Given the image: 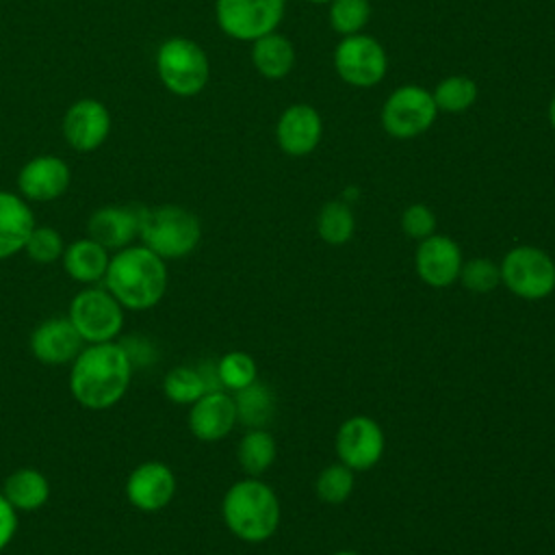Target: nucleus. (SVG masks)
I'll list each match as a JSON object with an SVG mask.
<instances>
[{"label": "nucleus", "instance_id": "1", "mask_svg": "<svg viewBox=\"0 0 555 555\" xmlns=\"http://www.w3.org/2000/svg\"><path fill=\"white\" fill-rule=\"evenodd\" d=\"M72 397L87 410L117 405L132 382L134 364L121 343L85 345L69 364Z\"/></svg>", "mask_w": 555, "mask_h": 555}, {"label": "nucleus", "instance_id": "2", "mask_svg": "<svg viewBox=\"0 0 555 555\" xmlns=\"http://www.w3.org/2000/svg\"><path fill=\"white\" fill-rule=\"evenodd\" d=\"M167 260L143 243L117 249L111 256L102 284L124 306V310L143 312L160 304L167 291Z\"/></svg>", "mask_w": 555, "mask_h": 555}, {"label": "nucleus", "instance_id": "3", "mask_svg": "<svg viewBox=\"0 0 555 555\" xmlns=\"http://www.w3.org/2000/svg\"><path fill=\"white\" fill-rule=\"evenodd\" d=\"M221 514L225 527L245 542L271 538L280 522V503L275 492L260 479H241L228 488Z\"/></svg>", "mask_w": 555, "mask_h": 555}, {"label": "nucleus", "instance_id": "4", "mask_svg": "<svg viewBox=\"0 0 555 555\" xmlns=\"http://www.w3.org/2000/svg\"><path fill=\"white\" fill-rule=\"evenodd\" d=\"M141 243L163 260H178L195 251L202 238V223L195 212L178 204L143 208Z\"/></svg>", "mask_w": 555, "mask_h": 555}, {"label": "nucleus", "instance_id": "5", "mask_svg": "<svg viewBox=\"0 0 555 555\" xmlns=\"http://www.w3.org/2000/svg\"><path fill=\"white\" fill-rule=\"evenodd\" d=\"M154 63L165 89L180 98L197 95L210 78V63L204 48L189 37L165 39L156 50Z\"/></svg>", "mask_w": 555, "mask_h": 555}, {"label": "nucleus", "instance_id": "6", "mask_svg": "<svg viewBox=\"0 0 555 555\" xmlns=\"http://www.w3.org/2000/svg\"><path fill=\"white\" fill-rule=\"evenodd\" d=\"M124 306L104 284H93L74 295L67 317L85 345H95L119 338L124 330Z\"/></svg>", "mask_w": 555, "mask_h": 555}, {"label": "nucleus", "instance_id": "7", "mask_svg": "<svg viewBox=\"0 0 555 555\" xmlns=\"http://www.w3.org/2000/svg\"><path fill=\"white\" fill-rule=\"evenodd\" d=\"M438 106L431 91L418 85L397 87L382 106V126L395 139H414L431 128Z\"/></svg>", "mask_w": 555, "mask_h": 555}, {"label": "nucleus", "instance_id": "8", "mask_svg": "<svg viewBox=\"0 0 555 555\" xmlns=\"http://www.w3.org/2000/svg\"><path fill=\"white\" fill-rule=\"evenodd\" d=\"M499 269L501 282L522 299H542L555 288V262L540 247L509 249Z\"/></svg>", "mask_w": 555, "mask_h": 555}, {"label": "nucleus", "instance_id": "9", "mask_svg": "<svg viewBox=\"0 0 555 555\" xmlns=\"http://www.w3.org/2000/svg\"><path fill=\"white\" fill-rule=\"evenodd\" d=\"M215 17L221 33L251 43L278 28L284 17V0H217Z\"/></svg>", "mask_w": 555, "mask_h": 555}, {"label": "nucleus", "instance_id": "10", "mask_svg": "<svg viewBox=\"0 0 555 555\" xmlns=\"http://www.w3.org/2000/svg\"><path fill=\"white\" fill-rule=\"evenodd\" d=\"M334 69L338 78L351 87H373L388 69V56L382 43L369 35H349L334 48Z\"/></svg>", "mask_w": 555, "mask_h": 555}, {"label": "nucleus", "instance_id": "11", "mask_svg": "<svg viewBox=\"0 0 555 555\" xmlns=\"http://www.w3.org/2000/svg\"><path fill=\"white\" fill-rule=\"evenodd\" d=\"M63 139L76 152L98 150L111 132V113L104 102L95 98H80L63 115Z\"/></svg>", "mask_w": 555, "mask_h": 555}, {"label": "nucleus", "instance_id": "12", "mask_svg": "<svg viewBox=\"0 0 555 555\" xmlns=\"http://www.w3.org/2000/svg\"><path fill=\"white\" fill-rule=\"evenodd\" d=\"M176 494V475L173 470L158 460L141 462L132 468L126 479V499L128 503L145 514L165 509Z\"/></svg>", "mask_w": 555, "mask_h": 555}, {"label": "nucleus", "instance_id": "13", "mask_svg": "<svg viewBox=\"0 0 555 555\" xmlns=\"http://www.w3.org/2000/svg\"><path fill=\"white\" fill-rule=\"evenodd\" d=\"M336 453L351 470L375 466L384 453V434L369 416L347 418L336 434Z\"/></svg>", "mask_w": 555, "mask_h": 555}, {"label": "nucleus", "instance_id": "14", "mask_svg": "<svg viewBox=\"0 0 555 555\" xmlns=\"http://www.w3.org/2000/svg\"><path fill=\"white\" fill-rule=\"evenodd\" d=\"M72 184L69 165L54 154H39L24 163L17 173V191L26 202H52Z\"/></svg>", "mask_w": 555, "mask_h": 555}, {"label": "nucleus", "instance_id": "15", "mask_svg": "<svg viewBox=\"0 0 555 555\" xmlns=\"http://www.w3.org/2000/svg\"><path fill=\"white\" fill-rule=\"evenodd\" d=\"M85 347V340L76 332L69 317L43 319L28 338V349L41 364L63 366L72 364Z\"/></svg>", "mask_w": 555, "mask_h": 555}, {"label": "nucleus", "instance_id": "16", "mask_svg": "<svg viewBox=\"0 0 555 555\" xmlns=\"http://www.w3.org/2000/svg\"><path fill=\"white\" fill-rule=\"evenodd\" d=\"M145 206L137 204H106L91 212L87 221V236L104 245L108 251L132 245L139 238L141 217Z\"/></svg>", "mask_w": 555, "mask_h": 555}, {"label": "nucleus", "instance_id": "17", "mask_svg": "<svg viewBox=\"0 0 555 555\" xmlns=\"http://www.w3.org/2000/svg\"><path fill=\"white\" fill-rule=\"evenodd\" d=\"M323 137V119L319 111L310 104L297 102L282 111L278 126H275V139L284 154L288 156H308L317 150Z\"/></svg>", "mask_w": 555, "mask_h": 555}, {"label": "nucleus", "instance_id": "18", "mask_svg": "<svg viewBox=\"0 0 555 555\" xmlns=\"http://www.w3.org/2000/svg\"><path fill=\"white\" fill-rule=\"evenodd\" d=\"M462 264L460 245L444 234L423 238L416 249V273L434 288L451 286L460 278Z\"/></svg>", "mask_w": 555, "mask_h": 555}, {"label": "nucleus", "instance_id": "19", "mask_svg": "<svg viewBox=\"0 0 555 555\" xmlns=\"http://www.w3.org/2000/svg\"><path fill=\"white\" fill-rule=\"evenodd\" d=\"M236 423V405L225 390L204 392L189 410V429L202 442L225 438Z\"/></svg>", "mask_w": 555, "mask_h": 555}, {"label": "nucleus", "instance_id": "20", "mask_svg": "<svg viewBox=\"0 0 555 555\" xmlns=\"http://www.w3.org/2000/svg\"><path fill=\"white\" fill-rule=\"evenodd\" d=\"M35 225L28 202L20 193L0 191V260L22 251Z\"/></svg>", "mask_w": 555, "mask_h": 555}, {"label": "nucleus", "instance_id": "21", "mask_svg": "<svg viewBox=\"0 0 555 555\" xmlns=\"http://www.w3.org/2000/svg\"><path fill=\"white\" fill-rule=\"evenodd\" d=\"M61 262H63L65 273L74 282L93 286V284H102L108 262H111V254L104 245H100L91 236H82V238H76L69 245H65Z\"/></svg>", "mask_w": 555, "mask_h": 555}, {"label": "nucleus", "instance_id": "22", "mask_svg": "<svg viewBox=\"0 0 555 555\" xmlns=\"http://www.w3.org/2000/svg\"><path fill=\"white\" fill-rule=\"evenodd\" d=\"M15 512H37L50 499V481L37 468L13 470L0 490Z\"/></svg>", "mask_w": 555, "mask_h": 555}, {"label": "nucleus", "instance_id": "23", "mask_svg": "<svg viewBox=\"0 0 555 555\" xmlns=\"http://www.w3.org/2000/svg\"><path fill=\"white\" fill-rule=\"evenodd\" d=\"M251 63L256 72L269 80L284 78L295 65V48L284 35L273 30L251 41Z\"/></svg>", "mask_w": 555, "mask_h": 555}, {"label": "nucleus", "instance_id": "24", "mask_svg": "<svg viewBox=\"0 0 555 555\" xmlns=\"http://www.w3.org/2000/svg\"><path fill=\"white\" fill-rule=\"evenodd\" d=\"M232 399L236 405V421L249 429H262L273 418L275 397L262 382H251L249 386L234 390Z\"/></svg>", "mask_w": 555, "mask_h": 555}, {"label": "nucleus", "instance_id": "25", "mask_svg": "<svg viewBox=\"0 0 555 555\" xmlns=\"http://www.w3.org/2000/svg\"><path fill=\"white\" fill-rule=\"evenodd\" d=\"M238 464L241 468L256 477L260 473H264L273 460H275V440L269 431L264 429H249L241 442H238Z\"/></svg>", "mask_w": 555, "mask_h": 555}, {"label": "nucleus", "instance_id": "26", "mask_svg": "<svg viewBox=\"0 0 555 555\" xmlns=\"http://www.w3.org/2000/svg\"><path fill=\"white\" fill-rule=\"evenodd\" d=\"M434 102L438 106V111L444 113H462L466 108H470L479 95L477 82L468 76L455 74V76H447L442 78L436 89L431 91Z\"/></svg>", "mask_w": 555, "mask_h": 555}, {"label": "nucleus", "instance_id": "27", "mask_svg": "<svg viewBox=\"0 0 555 555\" xmlns=\"http://www.w3.org/2000/svg\"><path fill=\"white\" fill-rule=\"evenodd\" d=\"M356 219L345 202H327L317 217V232L330 245H343L351 238Z\"/></svg>", "mask_w": 555, "mask_h": 555}, {"label": "nucleus", "instance_id": "28", "mask_svg": "<svg viewBox=\"0 0 555 555\" xmlns=\"http://www.w3.org/2000/svg\"><path fill=\"white\" fill-rule=\"evenodd\" d=\"M163 392L173 403L191 405L206 392V384L197 366H176L167 371L163 379Z\"/></svg>", "mask_w": 555, "mask_h": 555}, {"label": "nucleus", "instance_id": "29", "mask_svg": "<svg viewBox=\"0 0 555 555\" xmlns=\"http://www.w3.org/2000/svg\"><path fill=\"white\" fill-rule=\"evenodd\" d=\"M371 20L369 0H332L330 2V26L343 35H358Z\"/></svg>", "mask_w": 555, "mask_h": 555}, {"label": "nucleus", "instance_id": "30", "mask_svg": "<svg viewBox=\"0 0 555 555\" xmlns=\"http://www.w3.org/2000/svg\"><path fill=\"white\" fill-rule=\"evenodd\" d=\"M217 373L223 390H241L256 382V362L245 351H230L217 360Z\"/></svg>", "mask_w": 555, "mask_h": 555}, {"label": "nucleus", "instance_id": "31", "mask_svg": "<svg viewBox=\"0 0 555 555\" xmlns=\"http://www.w3.org/2000/svg\"><path fill=\"white\" fill-rule=\"evenodd\" d=\"M63 249H65V243L59 230L50 225H35L22 251L37 264H50L61 260Z\"/></svg>", "mask_w": 555, "mask_h": 555}, {"label": "nucleus", "instance_id": "32", "mask_svg": "<svg viewBox=\"0 0 555 555\" xmlns=\"http://www.w3.org/2000/svg\"><path fill=\"white\" fill-rule=\"evenodd\" d=\"M353 490V470L349 466L332 464L325 470H321L317 479V494L325 503H343L349 499Z\"/></svg>", "mask_w": 555, "mask_h": 555}, {"label": "nucleus", "instance_id": "33", "mask_svg": "<svg viewBox=\"0 0 555 555\" xmlns=\"http://www.w3.org/2000/svg\"><path fill=\"white\" fill-rule=\"evenodd\" d=\"M460 280L470 293H490L501 282V269L488 258H473L462 264Z\"/></svg>", "mask_w": 555, "mask_h": 555}, {"label": "nucleus", "instance_id": "34", "mask_svg": "<svg viewBox=\"0 0 555 555\" xmlns=\"http://www.w3.org/2000/svg\"><path fill=\"white\" fill-rule=\"evenodd\" d=\"M401 228L412 238H427L436 230V215L425 204H412L401 215Z\"/></svg>", "mask_w": 555, "mask_h": 555}, {"label": "nucleus", "instance_id": "35", "mask_svg": "<svg viewBox=\"0 0 555 555\" xmlns=\"http://www.w3.org/2000/svg\"><path fill=\"white\" fill-rule=\"evenodd\" d=\"M17 533V512L0 492V553L11 544Z\"/></svg>", "mask_w": 555, "mask_h": 555}, {"label": "nucleus", "instance_id": "36", "mask_svg": "<svg viewBox=\"0 0 555 555\" xmlns=\"http://www.w3.org/2000/svg\"><path fill=\"white\" fill-rule=\"evenodd\" d=\"M132 340H121V347L126 349L128 358L132 360V364L137 366H147L150 362L156 360V353L152 349V345L145 340V338H139V336H130Z\"/></svg>", "mask_w": 555, "mask_h": 555}, {"label": "nucleus", "instance_id": "37", "mask_svg": "<svg viewBox=\"0 0 555 555\" xmlns=\"http://www.w3.org/2000/svg\"><path fill=\"white\" fill-rule=\"evenodd\" d=\"M548 121H551V126H553V130H555V93H553L551 104H548Z\"/></svg>", "mask_w": 555, "mask_h": 555}, {"label": "nucleus", "instance_id": "38", "mask_svg": "<svg viewBox=\"0 0 555 555\" xmlns=\"http://www.w3.org/2000/svg\"><path fill=\"white\" fill-rule=\"evenodd\" d=\"M334 555H358V553H353V551H338V553H334Z\"/></svg>", "mask_w": 555, "mask_h": 555}, {"label": "nucleus", "instance_id": "39", "mask_svg": "<svg viewBox=\"0 0 555 555\" xmlns=\"http://www.w3.org/2000/svg\"><path fill=\"white\" fill-rule=\"evenodd\" d=\"M306 2H312V4H325V2H332V0H306Z\"/></svg>", "mask_w": 555, "mask_h": 555}, {"label": "nucleus", "instance_id": "40", "mask_svg": "<svg viewBox=\"0 0 555 555\" xmlns=\"http://www.w3.org/2000/svg\"><path fill=\"white\" fill-rule=\"evenodd\" d=\"M553 2H555V0H553Z\"/></svg>", "mask_w": 555, "mask_h": 555}]
</instances>
